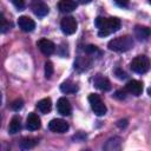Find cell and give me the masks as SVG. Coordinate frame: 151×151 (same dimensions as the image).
Here are the masks:
<instances>
[{
  "label": "cell",
  "mask_w": 151,
  "mask_h": 151,
  "mask_svg": "<svg viewBox=\"0 0 151 151\" xmlns=\"http://www.w3.org/2000/svg\"><path fill=\"white\" fill-rule=\"evenodd\" d=\"M92 65V58L87 55H79L77 57V59L74 60V68L79 72H84L87 71Z\"/></svg>",
  "instance_id": "cell-7"
},
{
  "label": "cell",
  "mask_w": 151,
  "mask_h": 151,
  "mask_svg": "<svg viewBox=\"0 0 151 151\" xmlns=\"http://www.w3.org/2000/svg\"><path fill=\"white\" fill-rule=\"evenodd\" d=\"M37 144H38V142H37L35 138L26 137V138H24V139L20 142V147L24 149V150H27V149H32V147H34Z\"/></svg>",
  "instance_id": "cell-20"
},
{
  "label": "cell",
  "mask_w": 151,
  "mask_h": 151,
  "mask_svg": "<svg viewBox=\"0 0 151 151\" xmlns=\"http://www.w3.org/2000/svg\"><path fill=\"white\" fill-rule=\"evenodd\" d=\"M40 125H41V123H40V118L38 117V114L31 112L28 114L27 119H26V127H27V130L35 131V130L40 129Z\"/></svg>",
  "instance_id": "cell-14"
},
{
  "label": "cell",
  "mask_w": 151,
  "mask_h": 151,
  "mask_svg": "<svg viewBox=\"0 0 151 151\" xmlns=\"http://www.w3.org/2000/svg\"><path fill=\"white\" fill-rule=\"evenodd\" d=\"M37 109L41 113H48L52 109V101L50 98H44L37 103Z\"/></svg>",
  "instance_id": "cell-18"
},
{
  "label": "cell",
  "mask_w": 151,
  "mask_h": 151,
  "mask_svg": "<svg viewBox=\"0 0 151 151\" xmlns=\"http://www.w3.org/2000/svg\"><path fill=\"white\" fill-rule=\"evenodd\" d=\"M88 103L91 105V109L92 111L97 114V116H104L107 111L104 101L101 100L100 96L99 94H96V93H91L88 96Z\"/></svg>",
  "instance_id": "cell-4"
},
{
  "label": "cell",
  "mask_w": 151,
  "mask_h": 151,
  "mask_svg": "<svg viewBox=\"0 0 151 151\" xmlns=\"http://www.w3.org/2000/svg\"><path fill=\"white\" fill-rule=\"evenodd\" d=\"M57 110L61 116H70L72 112V106L67 98L61 97L57 101Z\"/></svg>",
  "instance_id": "cell-12"
},
{
  "label": "cell",
  "mask_w": 151,
  "mask_h": 151,
  "mask_svg": "<svg viewBox=\"0 0 151 151\" xmlns=\"http://www.w3.org/2000/svg\"><path fill=\"white\" fill-rule=\"evenodd\" d=\"M113 1L116 2V5H117V6L123 7V8H125V7H127V6H129V0H113Z\"/></svg>",
  "instance_id": "cell-28"
},
{
  "label": "cell",
  "mask_w": 151,
  "mask_h": 151,
  "mask_svg": "<svg viewBox=\"0 0 151 151\" xmlns=\"http://www.w3.org/2000/svg\"><path fill=\"white\" fill-rule=\"evenodd\" d=\"M93 84L100 91L106 92V91H110L111 90V83H110V80L106 77L101 76V74H97L93 78Z\"/></svg>",
  "instance_id": "cell-11"
},
{
  "label": "cell",
  "mask_w": 151,
  "mask_h": 151,
  "mask_svg": "<svg viewBox=\"0 0 151 151\" xmlns=\"http://www.w3.org/2000/svg\"><path fill=\"white\" fill-rule=\"evenodd\" d=\"M60 90L63 93H76L78 91V85H76L71 80H66V81L61 83Z\"/></svg>",
  "instance_id": "cell-19"
},
{
  "label": "cell",
  "mask_w": 151,
  "mask_h": 151,
  "mask_svg": "<svg viewBox=\"0 0 151 151\" xmlns=\"http://www.w3.org/2000/svg\"><path fill=\"white\" fill-rule=\"evenodd\" d=\"M120 20L118 18H103L98 17L94 20V25L98 28L99 37H106L120 28Z\"/></svg>",
  "instance_id": "cell-1"
},
{
  "label": "cell",
  "mask_w": 151,
  "mask_h": 151,
  "mask_svg": "<svg viewBox=\"0 0 151 151\" xmlns=\"http://www.w3.org/2000/svg\"><path fill=\"white\" fill-rule=\"evenodd\" d=\"M29 7L37 17H45L50 12V8H48L47 4L42 0H32L31 4H29Z\"/></svg>",
  "instance_id": "cell-6"
},
{
  "label": "cell",
  "mask_w": 151,
  "mask_h": 151,
  "mask_svg": "<svg viewBox=\"0 0 151 151\" xmlns=\"http://www.w3.org/2000/svg\"><path fill=\"white\" fill-rule=\"evenodd\" d=\"M114 74H116V77L118 78V79H125L127 76H126V73L120 68V67H117L116 70H114Z\"/></svg>",
  "instance_id": "cell-26"
},
{
  "label": "cell",
  "mask_w": 151,
  "mask_h": 151,
  "mask_svg": "<svg viewBox=\"0 0 151 151\" xmlns=\"http://www.w3.org/2000/svg\"><path fill=\"white\" fill-rule=\"evenodd\" d=\"M134 35L136 38H138L139 40H146L150 35H151V28L146 27V26H142V25H137L134 27Z\"/></svg>",
  "instance_id": "cell-16"
},
{
  "label": "cell",
  "mask_w": 151,
  "mask_h": 151,
  "mask_svg": "<svg viewBox=\"0 0 151 151\" xmlns=\"http://www.w3.org/2000/svg\"><path fill=\"white\" fill-rule=\"evenodd\" d=\"M80 4H83V5H85V4H90L92 0H78Z\"/></svg>",
  "instance_id": "cell-30"
},
{
  "label": "cell",
  "mask_w": 151,
  "mask_h": 151,
  "mask_svg": "<svg viewBox=\"0 0 151 151\" xmlns=\"http://www.w3.org/2000/svg\"><path fill=\"white\" fill-rule=\"evenodd\" d=\"M68 124L64 120V119H52L50 123H48V129L52 131V132H55V133H64L68 130Z\"/></svg>",
  "instance_id": "cell-9"
},
{
  "label": "cell",
  "mask_w": 151,
  "mask_h": 151,
  "mask_svg": "<svg viewBox=\"0 0 151 151\" xmlns=\"http://www.w3.org/2000/svg\"><path fill=\"white\" fill-rule=\"evenodd\" d=\"M149 2H150V4H151V0H149Z\"/></svg>",
  "instance_id": "cell-32"
},
{
  "label": "cell",
  "mask_w": 151,
  "mask_h": 151,
  "mask_svg": "<svg viewBox=\"0 0 151 151\" xmlns=\"http://www.w3.org/2000/svg\"><path fill=\"white\" fill-rule=\"evenodd\" d=\"M77 27H78V24L73 17H65L60 21V28H61L63 33L66 35H71V34L76 33Z\"/></svg>",
  "instance_id": "cell-5"
},
{
  "label": "cell",
  "mask_w": 151,
  "mask_h": 151,
  "mask_svg": "<svg viewBox=\"0 0 151 151\" xmlns=\"http://www.w3.org/2000/svg\"><path fill=\"white\" fill-rule=\"evenodd\" d=\"M85 53L88 54V55H96V54H100V51L94 45H87L85 47Z\"/></svg>",
  "instance_id": "cell-22"
},
{
  "label": "cell",
  "mask_w": 151,
  "mask_h": 151,
  "mask_svg": "<svg viewBox=\"0 0 151 151\" xmlns=\"http://www.w3.org/2000/svg\"><path fill=\"white\" fill-rule=\"evenodd\" d=\"M126 92H127V91H126L125 88H124V90H118V91L114 92L113 97L117 98V99H119V100H123V99L126 98Z\"/></svg>",
  "instance_id": "cell-24"
},
{
  "label": "cell",
  "mask_w": 151,
  "mask_h": 151,
  "mask_svg": "<svg viewBox=\"0 0 151 151\" xmlns=\"http://www.w3.org/2000/svg\"><path fill=\"white\" fill-rule=\"evenodd\" d=\"M147 92H149V94H150V96H151V87H150V88H149V90H147Z\"/></svg>",
  "instance_id": "cell-31"
},
{
  "label": "cell",
  "mask_w": 151,
  "mask_h": 151,
  "mask_svg": "<svg viewBox=\"0 0 151 151\" xmlns=\"http://www.w3.org/2000/svg\"><path fill=\"white\" fill-rule=\"evenodd\" d=\"M12 4L18 8V9H22L25 7V0H11Z\"/></svg>",
  "instance_id": "cell-27"
},
{
  "label": "cell",
  "mask_w": 151,
  "mask_h": 151,
  "mask_svg": "<svg viewBox=\"0 0 151 151\" xmlns=\"http://www.w3.org/2000/svg\"><path fill=\"white\" fill-rule=\"evenodd\" d=\"M22 106H24V101H22V99H17V100H14V101L12 103V105H11V107H12L14 111H19Z\"/></svg>",
  "instance_id": "cell-25"
},
{
  "label": "cell",
  "mask_w": 151,
  "mask_h": 151,
  "mask_svg": "<svg viewBox=\"0 0 151 151\" xmlns=\"http://www.w3.org/2000/svg\"><path fill=\"white\" fill-rule=\"evenodd\" d=\"M132 46H133V39L130 35H122L113 38L107 44V47L114 52H126L131 50Z\"/></svg>",
  "instance_id": "cell-2"
},
{
  "label": "cell",
  "mask_w": 151,
  "mask_h": 151,
  "mask_svg": "<svg viewBox=\"0 0 151 151\" xmlns=\"http://www.w3.org/2000/svg\"><path fill=\"white\" fill-rule=\"evenodd\" d=\"M37 46H38V48L40 50V52H41L42 54H45V55H51V54H53L54 51H55V45H54L51 40L45 39V38L38 40V41H37Z\"/></svg>",
  "instance_id": "cell-8"
},
{
  "label": "cell",
  "mask_w": 151,
  "mask_h": 151,
  "mask_svg": "<svg viewBox=\"0 0 151 151\" xmlns=\"http://www.w3.org/2000/svg\"><path fill=\"white\" fill-rule=\"evenodd\" d=\"M125 90H126L129 93H131V94L138 97V96H140L142 92H143V83L139 81V80L132 79V80H130V81L125 85Z\"/></svg>",
  "instance_id": "cell-10"
},
{
  "label": "cell",
  "mask_w": 151,
  "mask_h": 151,
  "mask_svg": "<svg viewBox=\"0 0 151 151\" xmlns=\"http://www.w3.org/2000/svg\"><path fill=\"white\" fill-rule=\"evenodd\" d=\"M150 66H151V63H150V59L142 54V55H137L132 59V61L130 63V67L133 72L138 73V74H143V73H146L149 70H150Z\"/></svg>",
  "instance_id": "cell-3"
},
{
  "label": "cell",
  "mask_w": 151,
  "mask_h": 151,
  "mask_svg": "<svg viewBox=\"0 0 151 151\" xmlns=\"http://www.w3.org/2000/svg\"><path fill=\"white\" fill-rule=\"evenodd\" d=\"M58 8L63 13H70L77 8V2L74 0H60L58 2Z\"/></svg>",
  "instance_id": "cell-15"
},
{
  "label": "cell",
  "mask_w": 151,
  "mask_h": 151,
  "mask_svg": "<svg viewBox=\"0 0 151 151\" xmlns=\"http://www.w3.org/2000/svg\"><path fill=\"white\" fill-rule=\"evenodd\" d=\"M21 129V119L19 116H13L11 122H9V125H8V132L14 134L17 132H19Z\"/></svg>",
  "instance_id": "cell-17"
},
{
  "label": "cell",
  "mask_w": 151,
  "mask_h": 151,
  "mask_svg": "<svg viewBox=\"0 0 151 151\" xmlns=\"http://www.w3.org/2000/svg\"><path fill=\"white\" fill-rule=\"evenodd\" d=\"M18 25L24 32H32L35 28V22L33 19L26 15H21L18 19Z\"/></svg>",
  "instance_id": "cell-13"
},
{
  "label": "cell",
  "mask_w": 151,
  "mask_h": 151,
  "mask_svg": "<svg viewBox=\"0 0 151 151\" xmlns=\"http://www.w3.org/2000/svg\"><path fill=\"white\" fill-rule=\"evenodd\" d=\"M11 27V24L7 21V19L4 17V14H1L0 17V28H1V33H6Z\"/></svg>",
  "instance_id": "cell-21"
},
{
  "label": "cell",
  "mask_w": 151,
  "mask_h": 151,
  "mask_svg": "<svg viewBox=\"0 0 151 151\" xmlns=\"http://www.w3.org/2000/svg\"><path fill=\"white\" fill-rule=\"evenodd\" d=\"M53 64L51 63V61H46L45 63V77L47 78V79H50L51 77H52V74H53Z\"/></svg>",
  "instance_id": "cell-23"
},
{
  "label": "cell",
  "mask_w": 151,
  "mask_h": 151,
  "mask_svg": "<svg viewBox=\"0 0 151 151\" xmlns=\"http://www.w3.org/2000/svg\"><path fill=\"white\" fill-rule=\"evenodd\" d=\"M117 125H118L119 127H125V126L127 125V120H126V119H124V120H119Z\"/></svg>",
  "instance_id": "cell-29"
}]
</instances>
